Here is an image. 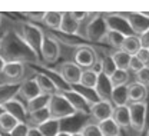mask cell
<instances>
[{"mask_svg":"<svg viewBox=\"0 0 149 136\" xmlns=\"http://www.w3.org/2000/svg\"><path fill=\"white\" fill-rule=\"evenodd\" d=\"M17 35L23 40V43L32 50L35 58H40V44H42V39H43L45 33L39 27L30 24V23H23V24H20Z\"/></svg>","mask_w":149,"mask_h":136,"instance_id":"2","label":"cell"},{"mask_svg":"<svg viewBox=\"0 0 149 136\" xmlns=\"http://www.w3.org/2000/svg\"><path fill=\"white\" fill-rule=\"evenodd\" d=\"M103 20H105V24H106L108 30L118 32V33L123 35L125 37L133 35L129 24H128V22L125 19V16H123V13H109V15H105Z\"/></svg>","mask_w":149,"mask_h":136,"instance_id":"8","label":"cell"},{"mask_svg":"<svg viewBox=\"0 0 149 136\" xmlns=\"http://www.w3.org/2000/svg\"><path fill=\"white\" fill-rule=\"evenodd\" d=\"M99 126V130L102 136H122L120 135V128L113 122V119H106L100 123H97Z\"/></svg>","mask_w":149,"mask_h":136,"instance_id":"28","label":"cell"},{"mask_svg":"<svg viewBox=\"0 0 149 136\" xmlns=\"http://www.w3.org/2000/svg\"><path fill=\"white\" fill-rule=\"evenodd\" d=\"M49 113L52 119H57V120H62V119H68V117H72L76 115V112L73 110V108L69 105V102L65 99V96L57 92L56 95L50 97V102H49Z\"/></svg>","mask_w":149,"mask_h":136,"instance_id":"3","label":"cell"},{"mask_svg":"<svg viewBox=\"0 0 149 136\" xmlns=\"http://www.w3.org/2000/svg\"><path fill=\"white\" fill-rule=\"evenodd\" d=\"M103 42H106L111 47H113L115 50H120L122 49V44H123V40L125 36L118 33V32H113V30H108L103 36Z\"/></svg>","mask_w":149,"mask_h":136,"instance_id":"29","label":"cell"},{"mask_svg":"<svg viewBox=\"0 0 149 136\" xmlns=\"http://www.w3.org/2000/svg\"><path fill=\"white\" fill-rule=\"evenodd\" d=\"M146 136H149V129H148V133H146Z\"/></svg>","mask_w":149,"mask_h":136,"instance_id":"50","label":"cell"},{"mask_svg":"<svg viewBox=\"0 0 149 136\" xmlns=\"http://www.w3.org/2000/svg\"><path fill=\"white\" fill-rule=\"evenodd\" d=\"M33 79H35V82H36L37 87H39V90H40L42 95L53 96V95H56V93L59 92L57 85H56L55 80L50 78V76H47V75H45V73H37Z\"/></svg>","mask_w":149,"mask_h":136,"instance_id":"15","label":"cell"},{"mask_svg":"<svg viewBox=\"0 0 149 136\" xmlns=\"http://www.w3.org/2000/svg\"><path fill=\"white\" fill-rule=\"evenodd\" d=\"M112 89L113 87H112L109 78L105 76L103 73H99L96 86H95V90H93L96 97H97V100H109L111 99Z\"/></svg>","mask_w":149,"mask_h":136,"instance_id":"18","label":"cell"},{"mask_svg":"<svg viewBox=\"0 0 149 136\" xmlns=\"http://www.w3.org/2000/svg\"><path fill=\"white\" fill-rule=\"evenodd\" d=\"M139 39H141V44H142V47H143V49H149V29L143 33V35H141V36H139Z\"/></svg>","mask_w":149,"mask_h":136,"instance_id":"42","label":"cell"},{"mask_svg":"<svg viewBox=\"0 0 149 136\" xmlns=\"http://www.w3.org/2000/svg\"><path fill=\"white\" fill-rule=\"evenodd\" d=\"M97 55L95 52V49L91 46H79L74 50V56H73V63L77 65L82 70L86 69H92L93 65L97 62Z\"/></svg>","mask_w":149,"mask_h":136,"instance_id":"7","label":"cell"},{"mask_svg":"<svg viewBox=\"0 0 149 136\" xmlns=\"http://www.w3.org/2000/svg\"><path fill=\"white\" fill-rule=\"evenodd\" d=\"M0 26H1V15H0Z\"/></svg>","mask_w":149,"mask_h":136,"instance_id":"49","label":"cell"},{"mask_svg":"<svg viewBox=\"0 0 149 136\" xmlns=\"http://www.w3.org/2000/svg\"><path fill=\"white\" fill-rule=\"evenodd\" d=\"M79 132L82 136H102L97 123H86Z\"/></svg>","mask_w":149,"mask_h":136,"instance_id":"35","label":"cell"},{"mask_svg":"<svg viewBox=\"0 0 149 136\" xmlns=\"http://www.w3.org/2000/svg\"><path fill=\"white\" fill-rule=\"evenodd\" d=\"M130 117V129L135 130L136 133L143 132L146 119H148V105L146 102L141 103H128Z\"/></svg>","mask_w":149,"mask_h":136,"instance_id":"4","label":"cell"},{"mask_svg":"<svg viewBox=\"0 0 149 136\" xmlns=\"http://www.w3.org/2000/svg\"><path fill=\"white\" fill-rule=\"evenodd\" d=\"M88 20H89V23L86 26L88 39L95 40V42L102 40L103 36H105V33L108 32L106 24H105V20H103V16L99 15V13H95V19H88Z\"/></svg>","mask_w":149,"mask_h":136,"instance_id":"10","label":"cell"},{"mask_svg":"<svg viewBox=\"0 0 149 136\" xmlns=\"http://www.w3.org/2000/svg\"><path fill=\"white\" fill-rule=\"evenodd\" d=\"M129 79H130V75L128 70H119V69H116L112 73L109 80H111L112 87H118V86H128L129 85Z\"/></svg>","mask_w":149,"mask_h":136,"instance_id":"30","label":"cell"},{"mask_svg":"<svg viewBox=\"0 0 149 136\" xmlns=\"http://www.w3.org/2000/svg\"><path fill=\"white\" fill-rule=\"evenodd\" d=\"M70 136H82V135H80V132H73V133H70Z\"/></svg>","mask_w":149,"mask_h":136,"instance_id":"47","label":"cell"},{"mask_svg":"<svg viewBox=\"0 0 149 136\" xmlns=\"http://www.w3.org/2000/svg\"><path fill=\"white\" fill-rule=\"evenodd\" d=\"M4 65H6V60L0 56V75H1V72H3V69H4Z\"/></svg>","mask_w":149,"mask_h":136,"instance_id":"44","label":"cell"},{"mask_svg":"<svg viewBox=\"0 0 149 136\" xmlns=\"http://www.w3.org/2000/svg\"><path fill=\"white\" fill-rule=\"evenodd\" d=\"M135 56L142 62L143 66H149V49H143V47H142Z\"/></svg>","mask_w":149,"mask_h":136,"instance_id":"40","label":"cell"},{"mask_svg":"<svg viewBox=\"0 0 149 136\" xmlns=\"http://www.w3.org/2000/svg\"><path fill=\"white\" fill-rule=\"evenodd\" d=\"M22 83V82H20ZM20 83H0V106L17 96Z\"/></svg>","mask_w":149,"mask_h":136,"instance_id":"21","label":"cell"},{"mask_svg":"<svg viewBox=\"0 0 149 136\" xmlns=\"http://www.w3.org/2000/svg\"><path fill=\"white\" fill-rule=\"evenodd\" d=\"M4 113V109H3V106H0V116Z\"/></svg>","mask_w":149,"mask_h":136,"instance_id":"48","label":"cell"},{"mask_svg":"<svg viewBox=\"0 0 149 136\" xmlns=\"http://www.w3.org/2000/svg\"><path fill=\"white\" fill-rule=\"evenodd\" d=\"M109 102L113 108H120L128 105V86H118L113 87Z\"/></svg>","mask_w":149,"mask_h":136,"instance_id":"22","label":"cell"},{"mask_svg":"<svg viewBox=\"0 0 149 136\" xmlns=\"http://www.w3.org/2000/svg\"><path fill=\"white\" fill-rule=\"evenodd\" d=\"M27 130H29V125L24 123V122H19L17 125L15 126V129L9 135L10 136H26L27 135Z\"/></svg>","mask_w":149,"mask_h":136,"instance_id":"37","label":"cell"},{"mask_svg":"<svg viewBox=\"0 0 149 136\" xmlns=\"http://www.w3.org/2000/svg\"><path fill=\"white\" fill-rule=\"evenodd\" d=\"M60 93L65 96V99L69 102V105L73 108V110L76 113H82V115H89L91 110V105L93 102L91 99L82 95L80 92L73 90V89H68V90H60Z\"/></svg>","mask_w":149,"mask_h":136,"instance_id":"5","label":"cell"},{"mask_svg":"<svg viewBox=\"0 0 149 136\" xmlns=\"http://www.w3.org/2000/svg\"><path fill=\"white\" fill-rule=\"evenodd\" d=\"M26 136H42V133L39 132V129H37V128L29 126V130H27V135Z\"/></svg>","mask_w":149,"mask_h":136,"instance_id":"43","label":"cell"},{"mask_svg":"<svg viewBox=\"0 0 149 136\" xmlns=\"http://www.w3.org/2000/svg\"><path fill=\"white\" fill-rule=\"evenodd\" d=\"M89 115L92 116L95 122L100 123L106 119H111L113 115V106L109 100H96L91 105Z\"/></svg>","mask_w":149,"mask_h":136,"instance_id":"9","label":"cell"},{"mask_svg":"<svg viewBox=\"0 0 149 136\" xmlns=\"http://www.w3.org/2000/svg\"><path fill=\"white\" fill-rule=\"evenodd\" d=\"M125 19L129 24L130 30L133 33V36H141L143 35L149 29V20H146L139 12H133V13H123Z\"/></svg>","mask_w":149,"mask_h":136,"instance_id":"12","label":"cell"},{"mask_svg":"<svg viewBox=\"0 0 149 136\" xmlns=\"http://www.w3.org/2000/svg\"><path fill=\"white\" fill-rule=\"evenodd\" d=\"M40 95V90L37 87L35 79H26V80H22L20 86H19V92L17 96L26 102L32 100L33 97H36Z\"/></svg>","mask_w":149,"mask_h":136,"instance_id":"17","label":"cell"},{"mask_svg":"<svg viewBox=\"0 0 149 136\" xmlns=\"http://www.w3.org/2000/svg\"><path fill=\"white\" fill-rule=\"evenodd\" d=\"M112 119L120 129H130V117H129L128 105L126 106H120V108H113Z\"/></svg>","mask_w":149,"mask_h":136,"instance_id":"19","label":"cell"},{"mask_svg":"<svg viewBox=\"0 0 149 136\" xmlns=\"http://www.w3.org/2000/svg\"><path fill=\"white\" fill-rule=\"evenodd\" d=\"M24 75V63L22 62H6L1 76L6 79V83H20Z\"/></svg>","mask_w":149,"mask_h":136,"instance_id":"11","label":"cell"},{"mask_svg":"<svg viewBox=\"0 0 149 136\" xmlns=\"http://www.w3.org/2000/svg\"><path fill=\"white\" fill-rule=\"evenodd\" d=\"M50 119V113H49V109H40V110H36V112H32V113H27V119H26V123L29 126H33V128H37L40 126L42 123H45L46 120Z\"/></svg>","mask_w":149,"mask_h":136,"instance_id":"24","label":"cell"},{"mask_svg":"<svg viewBox=\"0 0 149 136\" xmlns=\"http://www.w3.org/2000/svg\"><path fill=\"white\" fill-rule=\"evenodd\" d=\"M142 49V44H141V39L138 36H126L123 40V44H122V52L128 53L129 56H135L139 50Z\"/></svg>","mask_w":149,"mask_h":136,"instance_id":"25","label":"cell"},{"mask_svg":"<svg viewBox=\"0 0 149 136\" xmlns=\"http://www.w3.org/2000/svg\"><path fill=\"white\" fill-rule=\"evenodd\" d=\"M17 123L19 122L12 115H9L7 112H4L0 116V132L1 133H10Z\"/></svg>","mask_w":149,"mask_h":136,"instance_id":"33","label":"cell"},{"mask_svg":"<svg viewBox=\"0 0 149 136\" xmlns=\"http://www.w3.org/2000/svg\"><path fill=\"white\" fill-rule=\"evenodd\" d=\"M56 136H70V133H69V132H62V130H60Z\"/></svg>","mask_w":149,"mask_h":136,"instance_id":"46","label":"cell"},{"mask_svg":"<svg viewBox=\"0 0 149 136\" xmlns=\"http://www.w3.org/2000/svg\"><path fill=\"white\" fill-rule=\"evenodd\" d=\"M60 122L57 119H49L45 123H42L40 126H37L39 132L42 133V136H56L60 132Z\"/></svg>","mask_w":149,"mask_h":136,"instance_id":"26","label":"cell"},{"mask_svg":"<svg viewBox=\"0 0 149 136\" xmlns=\"http://www.w3.org/2000/svg\"><path fill=\"white\" fill-rule=\"evenodd\" d=\"M112 60L116 66V69L119 70H128V66H129V62H130V56L128 53L122 52V50H115L113 53L111 55Z\"/></svg>","mask_w":149,"mask_h":136,"instance_id":"31","label":"cell"},{"mask_svg":"<svg viewBox=\"0 0 149 136\" xmlns=\"http://www.w3.org/2000/svg\"><path fill=\"white\" fill-rule=\"evenodd\" d=\"M97 73L93 72L92 69H86V70H82V75L79 79V85L85 89H89V90H95V86H96V82H97Z\"/></svg>","mask_w":149,"mask_h":136,"instance_id":"27","label":"cell"},{"mask_svg":"<svg viewBox=\"0 0 149 136\" xmlns=\"http://www.w3.org/2000/svg\"><path fill=\"white\" fill-rule=\"evenodd\" d=\"M139 13H141L146 20H149V12H139Z\"/></svg>","mask_w":149,"mask_h":136,"instance_id":"45","label":"cell"},{"mask_svg":"<svg viewBox=\"0 0 149 136\" xmlns=\"http://www.w3.org/2000/svg\"><path fill=\"white\" fill-rule=\"evenodd\" d=\"M60 56V44L57 39L49 36V35H43L42 44H40V58L43 59V62L46 63H55Z\"/></svg>","mask_w":149,"mask_h":136,"instance_id":"6","label":"cell"},{"mask_svg":"<svg viewBox=\"0 0 149 136\" xmlns=\"http://www.w3.org/2000/svg\"><path fill=\"white\" fill-rule=\"evenodd\" d=\"M50 97L49 95H39V96L33 97L32 100L26 102V110L27 113H32V112H36L40 109H46L49 106V102H50Z\"/></svg>","mask_w":149,"mask_h":136,"instance_id":"23","label":"cell"},{"mask_svg":"<svg viewBox=\"0 0 149 136\" xmlns=\"http://www.w3.org/2000/svg\"><path fill=\"white\" fill-rule=\"evenodd\" d=\"M59 75L68 85H79L82 69L73 62H65L59 66Z\"/></svg>","mask_w":149,"mask_h":136,"instance_id":"13","label":"cell"},{"mask_svg":"<svg viewBox=\"0 0 149 136\" xmlns=\"http://www.w3.org/2000/svg\"><path fill=\"white\" fill-rule=\"evenodd\" d=\"M135 82L148 86L149 85V66H145L143 69H141L138 73H135Z\"/></svg>","mask_w":149,"mask_h":136,"instance_id":"36","label":"cell"},{"mask_svg":"<svg viewBox=\"0 0 149 136\" xmlns=\"http://www.w3.org/2000/svg\"><path fill=\"white\" fill-rule=\"evenodd\" d=\"M99 60H100V73H103L108 78H111L112 73L116 70V66H115V63L112 60L111 55H105L103 58L99 59Z\"/></svg>","mask_w":149,"mask_h":136,"instance_id":"34","label":"cell"},{"mask_svg":"<svg viewBox=\"0 0 149 136\" xmlns=\"http://www.w3.org/2000/svg\"><path fill=\"white\" fill-rule=\"evenodd\" d=\"M146 87H148V90H149V85H148V86H146Z\"/></svg>","mask_w":149,"mask_h":136,"instance_id":"51","label":"cell"},{"mask_svg":"<svg viewBox=\"0 0 149 136\" xmlns=\"http://www.w3.org/2000/svg\"><path fill=\"white\" fill-rule=\"evenodd\" d=\"M62 12H45L43 23L52 30H59L62 23Z\"/></svg>","mask_w":149,"mask_h":136,"instance_id":"32","label":"cell"},{"mask_svg":"<svg viewBox=\"0 0 149 136\" xmlns=\"http://www.w3.org/2000/svg\"><path fill=\"white\" fill-rule=\"evenodd\" d=\"M148 87L138 83V82H132L128 85V103H141L145 102V99L148 97Z\"/></svg>","mask_w":149,"mask_h":136,"instance_id":"16","label":"cell"},{"mask_svg":"<svg viewBox=\"0 0 149 136\" xmlns=\"http://www.w3.org/2000/svg\"><path fill=\"white\" fill-rule=\"evenodd\" d=\"M79 29H80V24L70 16V12L62 15V23H60V27H59V30L62 33L69 35V36H74V35L79 33Z\"/></svg>","mask_w":149,"mask_h":136,"instance_id":"20","label":"cell"},{"mask_svg":"<svg viewBox=\"0 0 149 136\" xmlns=\"http://www.w3.org/2000/svg\"><path fill=\"white\" fill-rule=\"evenodd\" d=\"M3 109L4 112H7L9 115L15 117L17 122H24L26 123V119H27V110H26V106L22 103V100L19 99H12L9 100L7 103L3 105Z\"/></svg>","mask_w":149,"mask_h":136,"instance_id":"14","label":"cell"},{"mask_svg":"<svg viewBox=\"0 0 149 136\" xmlns=\"http://www.w3.org/2000/svg\"><path fill=\"white\" fill-rule=\"evenodd\" d=\"M23 16H26L27 19L32 20V22H43L45 12H24Z\"/></svg>","mask_w":149,"mask_h":136,"instance_id":"39","label":"cell"},{"mask_svg":"<svg viewBox=\"0 0 149 136\" xmlns=\"http://www.w3.org/2000/svg\"><path fill=\"white\" fill-rule=\"evenodd\" d=\"M0 136H1V132H0Z\"/></svg>","mask_w":149,"mask_h":136,"instance_id":"52","label":"cell"},{"mask_svg":"<svg viewBox=\"0 0 149 136\" xmlns=\"http://www.w3.org/2000/svg\"><path fill=\"white\" fill-rule=\"evenodd\" d=\"M29 55H33L32 50L23 43L16 32H7L3 37H0V56L6 62L24 63V60L29 59Z\"/></svg>","mask_w":149,"mask_h":136,"instance_id":"1","label":"cell"},{"mask_svg":"<svg viewBox=\"0 0 149 136\" xmlns=\"http://www.w3.org/2000/svg\"><path fill=\"white\" fill-rule=\"evenodd\" d=\"M70 16H72L79 24H82L83 22H86V20L89 19V13H88V12H70Z\"/></svg>","mask_w":149,"mask_h":136,"instance_id":"41","label":"cell"},{"mask_svg":"<svg viewBox=\"0 0 149 136\" xmlns=\"http://www.w3.org/2000/svg\"><path fill=\"white\" fill-rule=\"evenodd\" d=\"M145 66L142 65V62L136 56H130V62H129V66H128V72H132V73H138L141 69H143Z\"/></svg>","mask_w":149,"mask_h":136,"instance_id":"38","label":"cell"}]
</instances>
